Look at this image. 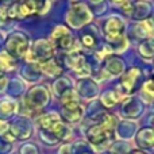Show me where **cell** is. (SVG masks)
<instances>
[{"label":"cell","mask_w":154,"mask_h":154,"mask_svg":"<svg viewBox=\"0 0 154 154\" xmlns=\"http://www.w3.org/2000/svg\"><path fill=\"white\" fill-rule=\"evenodd\" d=\"M0 65H2L3 69H7V68H11L14 65L12 60L7 56V54H0Z\"/></svg>","instance_id":"obj_12"},{"label":"cell","mask_w":154,"mask_h":154,"mask_svg":"<svg viewBox=\"0 0 154 154\" xmlns=\"http://www.w3.org/2000/svg\"><path fill=\"white\" fill-rule=\"evenodd\" d=\"M138 76H139V70L137 69V68H134V69H130L125 76L122 77L120 84H122L123 89H125L127 93H130L131 91H133V88H134V85H135V81H137V79H138Z\"/></svg>","instance_id":"obj_7"},{"label":"cell","mask_w":154,"mask_h":154,"mask_svg":"<svg viewBox=\"0 0 154 154\" xmlns=\"http://www.w3.org/2000/svg\"><path fill=\"white\" fill-rule=\"evenodd\" d=\"M39 123H41V127H42L43 130H46L48 133L53 134V135L57 137V138H62L65 131H66L62 120L60 119V116L56 114H49V115L42 116L39 120Z\"/></svg>","instance_id":"obj_4"},{"label":"cell","mask_w":154,"mask_h":154,"mask_svg":"<svg viewBox=\"0 0 154 154\" xmlns=\"http://www.w3.org/2000/svg\"><path fill=\"white\" fill-rule=\"evenodd\" d=\"M115 125H116V120L112 115H106L103 123L97 126H93L88 130L87 135L88 139L92 142L93 145H101L107 141V139L111 137L112 131L115 128Z\"/></svg>","instance_id":"obj_1"},{"label":"cell","mask_w":154,"mask_h":154,"mask_svg":"<svg viewBox=\"0 0 154 154\" xmlns=\"http://www.w3.org/2000/svg\"><path fill=\"white\" fill-rule=\"evenodd\" d=\"M8 131V126L5 125V123H3V122H0V134H5Z\"/></svg>","instance_id":"obj_14"},{"label":"cell","mask_w":154,"mask_h":154,"mask_svg":"<svg viewBox=\"0 0 154 154\" xmlns=\"http://www.w3.org/2000/svg\"><path fill=\"white\" fill-rule=\"evenodd\" d=\"M62 104H64V114L69 122H77L82 115V109L80 107L77 97L73 91H66L61 97Z\"/></svg>","instance_id":"obj_3"},{"label":"cell","mask_w":154,"mask_h":154,"mask_svg":"<svg viewBox=\"0 0 154 154\" xmlns=\"http://www.w3.org/2000/svg\"><path fill=\"white\" fill-rule=\"evenodd\" d=\"M142 91H143L145 95L149 96L150 99H154V79H152V80H149V81L145 82Z\"/></svg>","instance_id":"obj_10"},{"label":"cell","mask_w":154,"mask_h":154,"mask_svg":"<svg viewBox=\"0 0 154 154\" xmlns=\"http://www.w3.org/2000/svg\"><path fill=\"white\" fill-rule=\"evenodd\" d=\"M141 27L145 30V35H153L154 34V23L153 20H145L141 23Z\"/></svg>","instance_id":"obj_11"},{"label":"cell","mask_w":154,"mask_h":154,"mask_svg":"<svg viewBox=\"0 0 154 154\" xmlns=\"http://www.w3.org/2000/svg\"><path fill=\"white\" fill-rule=\"evenodd\" d=\"M42 3L43 0H22L20 3L11 7V10L8 11L7 15L10 18H15V19L34 15L42 8Z\"/></svg>","instance_id":"obj_2"},{"label":"cell","mask_w":154,"mask_h":154,"mask_svg":"<svg viewBox=\"0 0 154 154\" xmlns=\"http://www.w3.org/2000/svg\"><path fill=\"white\" fill-rule=\"evenodd\" d=\"M41 69H42L45 73L50 75V76H56V75L58 76L60 73H61V68H60L54 61H45V62H42Z\"/></svg>","instance_id":"obj_9"},{"label":"cell","mask_w":154,"mask_h":154,"mask_svg":"<svg viewBox=\"0 0 154 154\" xmlns=\"http://www.w3.org/2000/svg\"><path fill=\"white\" fill-rule=\"evenodd\" d=\"M130 154H145L143 152H139V150H134V152H131Z\"/></svg>","instance_id":"obj_15"},{"label":"cell","mask_w":154,"mask_h":154,"mask_svg":"<svg viewBox=\"0 0 154 154\" xmlns=\"http://www.w3.org/2000/svg\"><path fill=\"white\" fill-rule=\"evenodd\" d=\"M82 43H84L85 46H91V48H92V46L95 45V41H93L92 37H89V35H85V37H82Z\"/></svg>","instance_id":"obj_13"},{"label":"cell","mask_w":154,"mask_h":154,"mask_svg":"<svg viewBox=\"0 0 154 154\" xmlns=\"http://www.w3.org/2000/svg\"><path fill=\"white\" fill-rule=\"evenodd\" d=\"M8 49L11 50V54H15L16 57L24 56L27 50V41L26 39L11 41V42H8Z\"/></svg>","instance_id":"obj_8"},{"label":"cell","mask_w":154,"mask_h":154,"mask_svg":"<svg viewBox=\"0 0 154 154\" xmlns=\"http://www.w3.org/2000/svg\"><path fill=\"white\" fill-rule=\"evenodd\" d=\"M104 32L109 41H115L123 34V23L118 18H111L104 26Z\"/></svg>","instance_id":"obj_5"},{"label":"cell","mask_w":154,"mask_h":154,"mask_svg":"<svg viewBox=\"0 0 154 154\" xmlns=\"http://www.w3.org/2000/svg\"><path fill=\"white\" fill-rule=\"evenodd\" d=\"M53 37L57 39V45H58V48L68 49V48H70V46H72V43H73L72 37L69 35L68 30L64 29V27H58V29H56Z\"/></svg>","instance_id":"obj_6"}]
</instances>
